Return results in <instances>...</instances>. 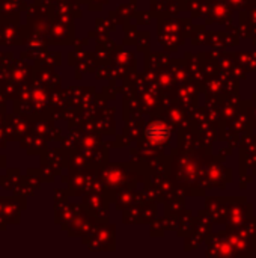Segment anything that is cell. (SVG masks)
Instances as JSON below:
<instances>
[{"label": "cell", "instance_id": "obj_1", "mask_svg": "<svg viewBox=\"0 0 256 258\" xmlns=\"http://www.w3.org/2000/svg\"><path fill=\"white\" fill-rule=\"evenodd\" d=\"M146 138H148L152 143H161L169 138V128L163 122H152L146 128Z\"/></svg>", "mask_w": 256, "mask_h": 258}]
</instances>
